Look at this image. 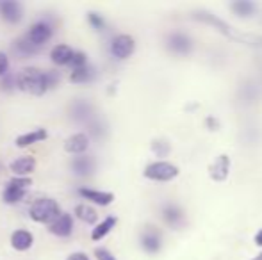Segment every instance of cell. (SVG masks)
<instances>
[{
	"mask_svg": "<svg viewBox=\"0 0 262 260\" xmlns=\"http://www.w3.org/2000/svg\"><path fill=\"white\" fill-rule=\"evenodd\" d=\"M61 80L57 72H43L39 68H24L16 77H14V82L25 93L36 94V97H41L49 89L57 86V82Z\"/></svg>",
	"mask_w": 262,
	"mask_h": 260,
	"instance_id": "6da1fadb",
	"label": "cell"
},
{
	"mask_svg": "<svg viewBox=\"0 0 262 260\" xmlns=\"http://www.w3.org/2000/svg\"><path fill=\"white\" fill-rule=\"evenodd\" d=\"M193 18L202 23H207L210 27H214L217 32H221L223 36L230 39H235V41H241L248 46H255V49H262V36L259 34H239L235 32V29H232V25H228L225 20H221L217 14L210 13V11H194Z\"/></svg>",
	"mask_w": 262,
	"mask_h": 260,
	"instance_id": "7a4b0ae2",
	"label": "cell"
},
{
	"mask_svg": "<svg viewBox=\"0 0 262 260\" xmlns=\"http://www.w3.org/2000/svg\"><path fill=\"white\" fill-rule=\"evenodd\" d=\"M59 214H61V208L54 198H39L29 208V216L32 221L41 225H50Z\"/></svg>",
	"mask_w": 262,
	"mask_h": 260,
	"instance_id": "3957f363",
	"label": "cell"
},
{
	"mask_svg": "<svg viewBox=\"0 0 262 260\" xmlns=\"http://www.w3.org/2000/svg\"><path fill=\"white\" fill-rule=\"evenodd\" d=\"M145 178L154 182H171L173 178H177L180 175V170L175 166V164L168 162V160H157V162H152L145 168L143 171Z\"/></svg>",
	"mask_w": 262,
	"mask_h": 260,
	"instance_id": "277c9868",
	"label": "cell"
},
{
	"mask_svg": "<svg viewBox=\"0 0 262 260\" xmlns=\"http://www.w3.org/2000/svg\"><path fill=\"white\" fill-rule=\"evenodd\" d=\"M32 185V180L29 177H14L13 180L7 182L6 189L2 193V198L6 203L14 205L20 203L21 200L27 195V189Z\"/></svg>",
	"mask_w": 262,
	"mask_h": 260,
	"instance_id": "5b68a950",
	"label": "cell"
},
{
	"mask_svg": "<svg viewBox=\"0 0 262 260\" xmlns=\"http://www.w3.org/2000/svg\"><path fill=\"white\" fill-rule=\"evenodd\" d=\"M52 34H54L52 25H50L49 21L41 20V21H36V23L31 25V29H29L25 39H27L31 45H34L36 49H39V46L45 45L47 41H50Z\"/></svg>",
	"mask_w": 262,
	"mask_h": 260,
	"instance_id": "8992f818",
	"label": "cell"
},
{
	"mask_svg": "<svg viewBox=\"0 0 262 260\" xmlns=\"http://www.w3.org/2000/svg\"><path fill=\"white\" fill-rule=\"evenodd\" d=\"M136 52V39L128 34H120L111 43V54L120 61H125Z\"/></svg>",
	"mask_w": 262,
	"mask_h": 260,
	"instance_id": "52a82bcc",
	"label": "cell"
},
{
	"mask_svg": "<svg viewBox=\"0 0 262 260\" xmlns=\"http://www.w3.org/2000/svg\"><path fill=\"white\" fill-rule=\"evenodd\" d=\"M50 233L55 237H70L73 233V218L68 212H61L57 218L50 223Z\"/></svg>",
	"mask_w": 262,
	"mask_h": 260,
	"instance_id": "ba28073f",
	"label": "cell"
},
{
	"mask_svg": "<svg viewBox=\"0 0 262 260\" xmlns=\"http://www.w3.org/2000/svg\"><path fill=\"white\" fill-rule=\"evenodd\" d=\"M209 175L214 182H225L230 175V157L221 153L209 166Z\"/></svg>",
	"mask_w": 262,
	"mask_h": 260,
	"instance_id": "9c48e42d",
	"label": "cell"
},
{
	"mask_svg": "<svg viewBox=\"0 0 262 260\" xmlns=\"http://www.w3.org/2000/svg\"><path fill=\"white\" fill-rule=\"evenodd\" d=\"M161 246H162V239L159 230L156 226H146V230H143L141 233V248L146 253L154 255L161 250Z\"/></svg>",
	"mask_w": 262,
	"mask_h": 260,
	"instance_id": "30bf717a",
	"label": "cell"
},
{
	"mask_svg": "<svg viewBox=\"0 0 262 260\" xmlns=\"http://www.w3.org/2000/svg\"><path fill=\"white\" fill-rule=\"evenodd\" d=\"M166 43H168V49L171 52L180 54V56H186V54H189L193 50V41L184 32H173V34H169Z\"/></svg>",
	"mask_w": 262,
	"mask_h": 260,
	"instance_id": "8fae6325",
	"label": "cell"
},
{
	"mask_svg": "<svg viewBox=\"0 0 262 260\" xmlns=\"http://www.w3.org/2000/svg\"><path fill=\"white\" fill-rule=\"evenodd\" d=\"M0 16L9 23H18L24 18V7L14 0H4L0 2Z\"/></svg>",
	"mask_w": 262,
	"mask_h": 260,
	"instance_id": "7c38bea8",
	"label": "cell"
},
{
	"mask_svg": "<svg viewBox=\"0 0 262 260\" xmlns=\"http://www.w3.org/2000/svg\"><path fill=\"white\" fill-rule=\"evenodd\" d=\"M88 148H90V137L84 132L70 135L64 141V150L68 153H72V155H82Z\"/></svg>",
	"mask_w": 262,
	"mask_h": 260,
	"instance_id": "4fadbf2b",
	"label": "cell"
},
{
	"mask_svg": "<svg viewBox=\"0 0 262 260\" xmlns=\"http://www.w3.org/2000/svg\"><path fill=\"white\" fill-rule=\"evenodd\" d=\"M9 170L14 177H29V175L36 170V159L31 155L18 157V159H14L13 162L9 164Z\"/></svg>",
	"mask_w": 262,
	"mask_h": 260,
	"instance_id": "5bb4252c",
	"label": "cell"
},
{
	"mask_svg": "<svg viewBox=\"0 0 262 260\" xmlns=\"http://www.w3.org/2000/svg\"><path fill=\"white\" fill-rule=\"evenodd\" d=\"M79 196H82L84 200L88 201H93L97 205H102V207H107L114 201V195L113 193H107V191H97V189H88V187H80Z\"/></svg>",
	"mask_w": 262,
	"mask_h": 260,
	"instance_id": "9a60e30c",
	"label": "cell"
},
{
	"mask_svg": "<svg viewBox=\"0 0 262 260\" xmlns=\"http://www.w3.org/2000/svg\"><path fill=\"white\" fill-rule=\"evenodd\" d=\"M34 244V235H32L29 230H16V232L11 233V246L14 248L16 251H27L32 248Z\"/></svg>",
	"mask_w": 262,
	"mask_h": 260,
	"instance_id": "2e32d148",
	"label": "cell"
},
{
	"mask_svg": "<svg viewBox=\"0 0 262 260\" xmlns=\"http://www.w3.org/2000/svg\"><path fill=\"white\" fill-rule=\"evenodd\" d=\"M47 137H49V132H47V129H34L32 132H25V134L18 135L16 141H14V145H16L18 148H27V146L34 145V143L45 141Z\"/></svg>",
	"mask_w": 262,
	"mask_h": 260,
	"instance_id": "e0dca14e",
	"label": "cell"
},
{
	"mask_svg": "<svg viewBox=\"0 0 262 260\" xmlns=\"http://www.w3.org/2000/svg\"><path fill=\"white\" fill-rule=\"evenodd\" d=\"M73 52H75V50H73L70 45L59 43V45H55L54 49L50 50V59H52V63L57 66H68L73 57Z\"/></svg>",
	"mask_w": 262,
	"mask_h": 260,
	"instance_id": "ac0fdd59",
	"label": "cell"
},
{
	"mask_svg": "<svg viewBox=\"0 0 262 260\" xmlns=\"http://www.w3.org/2000/svg\"><path fill=\"white\" fill-rule=\"evenodd\" d=\"M72 170L79 177H88L95 171V160L88 155H77L72 160Z\"/></svg>",
	"mask_w": 262,
	"mask_h": 260,
	"instance_id": "d6986e66",
	"label": "cell"
},
{
	"mask_svg": "<svg viewBox=\"0 0 262 260\" xmlns=\"http://www.w3.org/2000/svg\"><path fill=\"white\" fill-rule=\"evenodd\" d=\"M162 218H164V221L168 223L169 226H173V228H177V226L182 225L184 221V212L180 207H177V205L169 203L166 205L164 208H162Z\"/></svg>",
	"mask_w": 262,
	"mask_h": 260,
	"instance_id": "ffe728a7",
	"label": "cell"
},
{
	"mask_svg": "<svg viewBox=\"0 0 262 260\" xmlns=\"http://www.w3.org/2000/svg\"><path fill=\"white\" fill-rule=\"evenodd\" d=\"M230 9L234 11V14H237L239 18H250L257 13V4L248 2V0H237V2L230 4Z\"/></svg>",
	"mask_w": 262,
	"mask_h": 260,
	"instance_id": "44dd1931",
	"label": "cell"
},
{
	"mask_svg": "<svg viewBox=\"0 0 262 260\" xmlns=\"http://www.w3.org/2000/svg\"><path fill=\"white\" fill-rule=\"evenodd\" d=\"M116 223H118V219L114 218V216H109V218H105L104 221L98 223V225L93 228V232H91V239H93V241H102L107 235V233H109L111 230L116 226Z\"/></svg>",
	"mask_w": 262,
	"mask_h": 260,
	"instance_id": "7402d4cb",
	"label": "cell"
},
{
	"mask_svg": "<svg viewBox=\"0 0 262 260\" xmlns=\"http://www.w3.org/2000/svg\"><path fill=\"white\" fill-rule=\"evenodd\" d=\"M75 216L80 219V221L88 223V225H93V223H97V219H98L97 210H95L93 207H90L88 203L77 205V207H75Z\"/></svg>",
	"mask_w": 262,
	"mask_h": 260,
	"instance_id": "603a6c76",
	"label": "cell"
},
{
	"mask_svg": "<svg viewBox=\"0 0 262 260\" xmlns=\"http://www.w3.org/2000/svg\"><path fill=\"white\" fill-rule=\"evenodd\" d=\"M93 77V72H91L90 66H84V68H79V69H72V75H70V80L73 84H84L88 80H91Z\"/></svg>",
	"mask_w": 262,
	"mask_h": 260,
	"instance_id": "cb8c5ba5",
	"label": "cell"
},
{
	"mask_svg": "<svg viewBox=\"0 0 262 260\" xmlns=\"http://www.w3.org/2000/svg\"><path fill=\"white\" fill-rule=\"evenodd\" d=\"M152 152L157 157H166L171 152V145L168 143V139H154L152 141Z\"/></svg>",
	"mask_w": 262,
	"mask_h": 260,
	"instance_id": "d4e9b609",
	"label": "cell"
},
{
	"mask_svg": "<svg viewBox=\"0 0 262 260\" xmlns=\"http://www.w3.org/2000/svg\"><path fill=\"white\" fill-rule=\"evenodd\" d=\"M88 21H90L91 29H95V31H104L105 29V20L102 14L95 13V11H91V13H88Z\"/></svg>",
	"mask_w": 262,
	"mask_h": 260,
	"instance_id": "484cf974",
	"label": "cell"
},
{
	"mask_svg": "<svg viewBox=\"0 0 262 260\" xmlns=\"http://www.w3.org/2000/svg\"><path fill=\"white\" fill-rule=\"evenodd\" d=\"M72 66V69H79V68H84V66H88V56L84 52H73V57L72 61H70V64Z\"/></svg>",
	"mask_w": 262,
	"mask_h": 260,
	"instance_id": "4316f807",
	"label": "cell"
},
{
	"mask_svg": "<svg viewBox=\"0 0 262 260\" xmlns=\"http://www.w3.org/2000/svg\"><path fill=\"white\" fill-rule=\"evenodd\" d=\"M16 49L20 50L21 54H25V56H29V54H34L36 50H38L34 45H31V43H29L25 38H24V39H20V41H16Z\"/></svg>",
	"mask_w": 262,
	"mask_h": 260,
	"instance_id": "83f0119b",
	"label": "cell"
},
{
	"mask_svg": "<svg viewBox=\"0 0 262 260\" xmlns=\"http://www.w3.org/2000/svg\"><path fill=\"white\" fill-rule=\"evenodd\" d=\"M95 255H97L98 260H116L111 251H107L105 248H97V251H95Z\"/></svg>",
	"mask_w": 262,
	"mask_h": 260,
	"instance_id": "f1b7e54d",
	"label": "cell"
},
{
	"mask_svg": "<svg viewBox=\"0 0 262 260\" xmlns=\"http://www.w3.org/2000/svg\"><path fill=\"white\" fill-rule=\"evenodd\" d=\"M7 69H9V59L4 52H0V77L7 75Z\"/></svg>",
	"mask_w": 262,
	"mask_h": 260,
	"instance_id": "f546056e",
	"label": "cell"
},
{
	"mask_svg": "<svg viewBox=\"0 0 262 260\" xmlns=\"http://www.w3.org/2000/svg\"><path fill=\"white\" fill-rule=\"evenodd\" d=\"M205 125L210 127V130H217V129H220V123H217V120L214 118V116H209V118H205Z\"/></svg>",
	"mask_w": 262,
	"mask_h": 260,
	"instance_id": "4dcf8cb0",
	"label": "cell"
},
{
	"mask_svg": "<svg viewBox=\"0 0 262 260\" xmlns=\"http://www.w3.org/2000/svg\"><path fill=\"white\" fill-rule=\"evenodd\" d=\"M66 260H90L86 253H82V251H75V253H72Z\"/></svg>",
	"mask_w": 262,
	"mask_h": 260,
	"instance_id": "1f68e13d",
	"label": "cell"
},
{
	"mask_svg": "<svg viewBox=\"0 0 262 260\" xmlns=\"http://www.w3.org/2000/svg\"><path fill=\"white\" fill-rule=\"evenodd\" d=\"M255 244H257V246H260V248H262V228L255 233Z\"/></svg>",
	"mask_w": 262,
	"mask_h": 260,
	"instance_id": "d6a6232c",
	"label": "cell"
},
{
	"mask_svg": "<svg viewBox=\"0 0 262 260\" xmlns=\"http://www.w3.org/2000/svg\"><path fill=\"white\" fill-rule=\"evenodd\" d=\"M252 260H262V251H260V253H259V255H257V257H255V258H252Z\"/></svg>",
	"mask_w": 262,
	"mask_h": 260,
	"instance_id": "836d02e7",
	"label": "cell"
}]
</instances>
